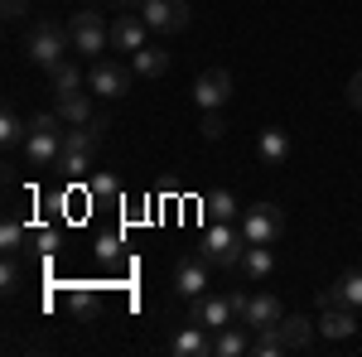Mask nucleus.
I'll list each match as a JSON object with an SVG mask.
<instances>
[{
  "mask_svg": "<svg viewBox=\"0 0 362 357\" xmlns=\"http://www.w3.org/2000/svg\"><path fill=\"white\" fill-rule=\"evenodd\" d=\"M97 261H121V237L116 232H107V237H97Z\"/></svg>",
  "mask_w": 362,
  "mask_h": 357,
  "instance_id": "obj_30",
  "label": "nucleus"
},
{
  "mask_svg": "<svg viewBox=\"0 0 362 357\" xmlns=\"http://www.w3.org/2000/svg\"><path fill=\"white\" fill-rule=\"evenodd\" d=\"M68 39H73V54L107 58V49H112V25L102 20V10H83V15L68 20Z\"/></svg>",
  "mask_w": 362,
  "mask_h": 357,
  "instance_id": "obj_4",
  "label": "nucleus"
},
{
  "mask_svg": "<svg viewBox=\"0 0 362 357\" xmlns=\"http://www.w3.org/2000/svg\"><path fill=\"white\" fill-rule=\"evenodd\" d=\"M242 251H247V237H242L237 222H208L203 237H198V256L208 266H223V271H237Z\"/></svg>",
  "mask_w": 362,
  "mask_h": 357,
  "instance_id": "obj_2",
  "label": "nucleus"
},
{
  "mask_svg": "<svg viewBox=\"0 0 362 357\" xmlns=\"http://www.w3.org/2000/svg\"><path fill=\"white\" fill-rule=\"evenodd\" d=\"M68 49H73V39H68V29L54 25V20H39V25L25 34V54H29L34 68H54V63H63Z\"/></svg>",
  "mask_w": 362,
  "mask_h": 357,
  "instance_id": "obj_3",
  "label": "nucleus"
},
{
  "mask_svg": "<svg viewBox=\"0 0 362 357\" xmlns=\"http://www.w3.org/2000/svg\"><path fill=\"white\" fill-rule=\"evenodd\" d=\"M145 34H150V25L136 15H116L112 20V54H140L145 49Z\"/></svg>",
  "mask_w": 362,
  "mask_h": 357,
  "instance_id": "obj_12",
  "label": "nucleus"
},
{
  "mask_svg": "<svg viewBox=\"0 0 362 357\" xmlns=\"http://www.w3.org/2000/svg\"><path fill=\"white\" fill-rule=\"evenodd\" d=\"M20 15H25V0H5V20H10V25H15V20H20Z\"/></svg>",
  "mask_w": 362,
  "mask_h": 357,
  "instance_id": "obj_34",
  "label": "nucleus"
},
{
  "mask_svg": "<svg viewBox=\"0 0 362 357\" xmlns=\"http://www.w3.org/2000/svg\"><path fill=\"white\" fill-rule=\"evenodd\" d=\"M25 136H29V121L15 107H5V111H0V145L15 150V145H25Z\"/></svg>",
  "mask_w": 362,
  "mask_h": 357,
  "instance_id": "obj_23",
  "label": "nucleus"
},
{
  "mask_svg": "<svg viewBox=\"0 0 362 357\" xmlns=\"http://www.w3.org/2000/svg\"><path fill=\"white\" fill-rule=\"evenodd\" d=\"M319 333L329 338V343H343V338H353V333H362V319L353 314V309H324L319 319Z\"/></svg>",
  "mask_w": 362,
  "mask_h": 357,
  "instance_id": "obj_18",
  "label": "nucleus"
},
{
  "mask_svg": "<svg viewBox=\"0 0 362 357\" xmlns=\"http://www.w3.org/2000/svg\"><path fill=\"white\" fill-rule=\"evenodd\" d=\"M348 107H358V111H362V73L353 78V83H348Z\"/></svg>",
  "mask_w": 362,
  "mask_h": 357,
  "instance_id": "obj_33",
  "label": "nucleus"
},
{
  "mask_svg": "<svg viewBox=\"0 0 362 357\" xmlns=\"http://www.w3.org/2000/svg\"><path fill=\"white\" fill-rule=\"evenodd\" d=\"M58 97V116L68 121V126H87L92 121V102H87V92H54Z\"/></svg>",
  "mask_w": 362,
  "mask_h": 357,
  "instance_id": "obj_21",
  "label": "nucleus"
},
{
  "mask_svg": "<svg viewBox=\"0 0 362 357\" xmlns=\"http://www.w3.org/2000/svg\"><path fill=\"white\" fill-rule=\"evenodd\" d=\"M131 68H136L140 78H165L169 73V49L165 44H145L140 54H131Z\"/></svg>",
  "mask_w": 362,
  "mask_h": 357,
  "instance_id": "obj_20",
  "label": "nucleus"
},
{
  "mask_svg": "<svg viewBox=\"0 0 362 357\" xmlns=\"http://www.w3.org/2000/svg\"><path fill=\"white\" fill-rule=\"evenodd\" d=\"M208 261L203 256H184L179 266H174V295H184V300H198V295H208Z\"/></svg>",
  "mask_w": 362,
  "mask_h": 357,
  "instance_id": "obj_11",
  "label": "nucleus"
},
{
  "mask_svg": "<svg viewBox=\"0 0 362 357\" xmlns=\"http://www.w3.org/2000/svg\"><path fill=\"white\" fill-rule=\"evenodd\" d=\"M280 319V304H276V295H247V304H242V324L247 329H276Z\"/></svg>",
  "mask_w": 362,
  "mask_h": 357,
  "instance_id": "obj_17",
  "label": "nucleus"
},
{
  "mask_svg": "<svg viewBox=\"0 0 362 357\" xmlns=\"http://www.w3.org/2000/svg\"><path fill=\"white\" fill-rule=\"evenodd\" d=\"M87 169H92V155L87 150H63L58 155V174H68V179H83Z\"/></svg>",
  "mask_w": 362,
  "mask_h": 357,
  "instance_id": "obj_27",
  "label": "nucleus"
},
{
  "mask_svg": "<svg viewBox=\"0 0 362 357\" xmlns=\"http://www.w3.org/2000/svg\"><path fill=\"white\" fill-rule=\"evenodd\" d=\"M136 10L155 34H179L189 25V0H140Z\"/></svg>",
  "mask_w": 362,
  "mask_h": 357,
  "instance_id": "obj_7",
  "label": "nucleus"
},
{
  "mask_svg": "<svg viewBox=\"0 0 362 357\" xmlns=\"http://www.w3.org/2000/svg\"><path fill=\"white\" fill-rule=\"evenodd\" d=\"M227 97H232V73H227V68H208V73H198L194 102H198L203 111H223Z\"/></svg>",
  "mask_w": 362,
  "mask_h": 357,
  "instance_id": "obj_9",
  "label": "nucleus"
},
{
  "mask_svg": "<svg viewBox=\"0 0 362 357\" xmlns=\"http://www.w3.org/2000/svg\"><path fill=\"white\" fill-rule=\"evenodd\" d=\"M242 353H251V329L242 319L213 333V357H242Z\"/></svg>",
  "mask_w": 362,
  "mask_h": 357,
  "instance_id": "obj_19",
  "label": "nucleus"
},
{
  "mask_svg": "<svg viewBox=\"0 0 362 357\" xmlns=\"http://www.w3.org/2000/svg\"><path fill=\"white\" fill-rule=\"evenodd\" d=\"M271 271H276V251L261 247V242H247L242 261H237V275L251 280V285H261V280H271Z\"/></svg>",
  "mask_w": 362,
  "mask_h": 357,
  "instance_id": "obj_14",
  "label": "nucleus"
},
{
  "mask_svg": "<svg viewBox=\"0 0 362 357\" xmlns=\"http://www.w3.org/2000/svg\"><path fill=\"white\" fill-rule=\"evenodd\" d=\"M29 242V232H25V222L15 218V213H5V227H0V251L5 256H15V251Z\"/></svg>",
  "mask_w": 362,
  "mask_h": 357,
  "instance_id": "obj_26",
  "label": "nucleus"
},
{
  "mask_svg": "<svg viewBox=\"0 0 362 357\" xmlns=\"http://www.w3.org/2000/svg\"><path fill=\"white\" fill-rule=\"evenodd\" d=\"M63 309H68V314H78V319H97L102 300H97V290H87V285H73V290L63 295Z\"/></svg>",
  "mask_w": 362,
  "mask_h": 357,
  "instance_id": "obj_22",
  "label": "nucleus"
},
{
  "mask_svg": "<svg viewBox=\"0 0 362 357\" xmlns=\"http://www.w3.org/2000/svg\"><path fill=\"white\" fill-rule=\"evenodd\" d=\"M0 280H5V285H0L5 295H15V290H20V266H15V256H5V271H0Z\"/></svg>",
  "mask_w": 362,
  "mask_h": 357,
  "instance_id": "obj_31",
  "label": "nucleus"
},
{
  "mask_svg": "<svg viewBox=\"0 0 362 357\" xmlns=\"http://www.w3.org/2000/svg\"><path fill=\"white\" fill-rule=\"evenodd\" d=\"M290 150H295V145H290V136H285L280 126H266V131L256 136V160H261L266 169L290 165Z\"/></svg>",
  "mask_w": 362,
  "mask_h": 357,
  "instance_id": "obj_13",
  "label": "nucleus"
},
{
  "mask_svg": "<svg viewBox=\"0 0 362 357\" xmlns=\"http://www.w3.org/2000/svg\"><path fill=\"white\" fill-rule=\"evenodd\" d=\"M87 87H92L97 97L116 102V97H126V92H131V73H126L116 58H92V68H87Z\"/></svg>",
  "mask_w": 362,
  "mask_h": 357,
  "instance_id": "obj_8",
  "label": "nucleus"
},
{
  "mask_svg": "<svg viewBox=\"0 0 362 357\" xmlns=\"http://www.w3.org/2000/svg\"><path fill=\"white\" fill-rule=\"evenodd\" d=\"M242 304H247V290H237V295H198L194 309H189V319L218 333V329H227V324L242 319Z\"/></svg>",
  "mask_w": 362,
  "mask_h": 357,
  "instance_id": "obj_5",
  "label": "nucleus"
},
{
  "mask_svg": "<svg viewBox=\"0 0 362 357\" xmlns=\"http://www.w3.org/2000/svg\"><path fill=\"white\" fill-rule=\"evenodd\" d=\"M242 237L247 242H261V247H276L280 237H285V213H280L276 203H251L242 208Z\"/></svg>",
  "mask_w": 362,
  "mask_h": 357,
  "instance_id": "obj_6",
  "label": "nucleus"
},
{
  "mask_svg": "<svg viewBox=\"0 0 362 357\" xmlns=\"http://www.w3.org/2000/svg\"><path fill=\"white\" fill-rule=\"evenodd\" d=\"M63 155V116L58 111H39L29 116V136H25V160L29 169H49Z\"/></svg>",
  "mask_w": 362,
  "mask_h": 357,
  "instance_id": "obj_1",
  "label": "nucleus"
},
{
  "mask_svg": "<svg viewBox=\"0 0 362 357\" xmlns=\"http://www.w3.org/2000/svg\"><path fill=\"white\" fill-rule=\"evenodd\" d=\"M319 309H362V271H343L329 290H319Z\"/></svg>",
  "mask_w": 362,
  "mask_h": 357,
  "instance_id": "obj_10",
  "label": "nucleus"
},
{
  "mask_svg": "<svg viewBox=\"0 0 362 357\" xmlns=\"http://www.w3.org/2000/svg\"><path fill=\"white\" fill-rule=\"evenodd\" d=\"M276 333H280V343H285V353H305L309 343H314V333H319V324L305 319V314H290V319L276 324Z\"/></svg>",
  "mask_w": 362,
  "mask_h": 357,
  "instance_id": "obj_16",
  "label": "nucleus"
},
{
  "mask_svg": "<svg viewBox=\"0 0 362 357\" xmlns=\"http://www.w3.org/2000/svg\"><path fill=\"white\" fill-rule=\"evenodd\" d=\"M203 218L208 222H232L237 218V198H232L227 189H213L208 198H203Z\"/></svg>",
  "mask_w": 362,
  "mask_h": 357,
  "instance_id": "obj_25",
  "label": "nucleus"
},
{
  "mask_svg": "<svg viewBox=\"0 0 362 357\" xmlns=\"http://www.w3.org/2000/svg\"><path fill=\"white\" fill-rule=\"evenodd\" d=\"M49 78H54V92H83V83H87V73L73 63V58L54 63V68H49Z\"/></svg>",
  "mask_w": 362,
  "mask_h": 357,
  "instance_id": "obj_24",
  "label": "nucleus"
},
{
  "mask_svg": "<svg viewBox=\"0 0 362 357\" xmlns=\"http://www.w3.org/2000/svg\"><path fill=\"white\" fill-rule=\"evenodd\" d=\"M251 353L256 357H276V353H285V343H280L276 329H251Z\"/></svg>",
  "mask_w": 362,
  "mask_h": 357,
  "instance_id": "obj_28",
  "label": "nucleus"
},
{
  "mask_svg": "<svg viewBox=\"0 0 362 357\" xmlns=\"http://www.w3.org/2000/svg\"><path fill=\"white\" fill-rule=\"evenodd\" d=\"M169 348H174L179 357H208V353H213V329H203V324L189 319L184 329L169 338Z\"/></svg>",
  "mask_w": 362,
  "mask_h": 357,
  "instance_id": "obj_15",
  "label": "nucleus"
},
{
  "mask_svg": "<svg viewBox=\"0 0 362 357\" xmlns=\"http://www.w3.org/2000/svg\"><path fill=\"white\" fill-rule=\"evenodd\" d=\"M92 193H97V198H116V179L112 174H97V179H92Z\"/></svg>",
  "mask_w": 362,
  "mask_h": 357,
  "instance_id": "obj_32",
  "label": "nucleus"
},
{
  "mask_svg": "<svg viewBox=\"0 0 362 357\" xmlns=\"http://www.w3.org/2000/svg\"><path fill=\"white\" fill-rule=\"evenodd\" d=\"M198 136H203V140H223V136H227V116H223V111H203Z\"/></svg>",
  "mask_w": 362,
  "mask_h": 357,
  "instance_id": "obj_29",
  "label": "nucleus"
}]
</instances>
